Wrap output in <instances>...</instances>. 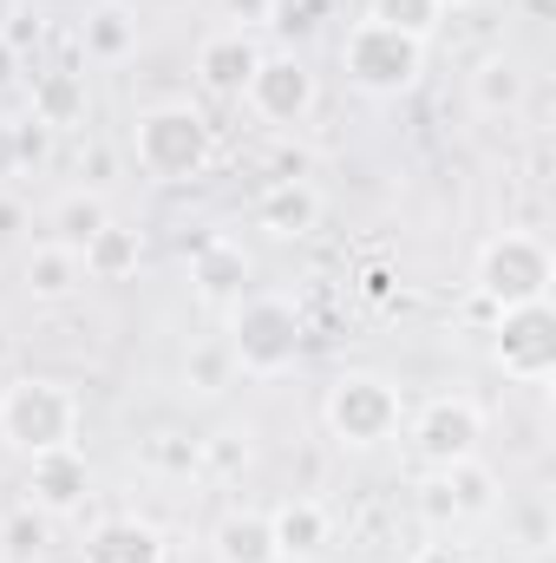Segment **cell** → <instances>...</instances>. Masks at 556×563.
Wrapping results in <instances>:
<instances>
[{
    "label": "cell",
    "mask_w": 556,
    "mask_h": 563,
    "mask_svg": "<svg viewBox=\"0 0 556 563\" xmlns=\"http://www.w3.org/2000/svg\"><path fill=\"white\" fill-rule=\"evenodd\" d=\"M438 7H471V0H438Z\"/></svg>",
    "instance_id": "35"
},
{
    "label": "cell",
    "mask_w": 556,
    "mask_h": 563,
    "mask_svg": "<svg viewBox=\"0 0 556 563\" xmlns=\"http://www.w3.org/2000/svg\"><path fill=\"white\" fill-rule=\"evenodd\" d=\"M53 243H66V250H86L105 223H112V210H105V197L99 190H73V197H59L53 203Z\"/></svg>",
    "instance_id": "23"
},
{
    "label": "cell",
    "mask_w": 556,
    "mask_h": 563,
    "mask_svg": "<svg viewBox=\"0 0 556 563\" xmlns=\"http://www.w3.org/2000/svg\"><path fill=\"white\" fill-rule=\"evenodd\" d=\"M79 563H170V544H164V531L144 525V518H105V525L86 538Z\"/></svg>",
    "instance_id": "15"
},
{
    "label": "cell",
    "mask_w": 556,
    "mask_h": 563,
    "mask_svg": "<svg viewBox=\"0 0 556 563\" xmlns=\"http://www.w3.org/2000/svg\"><path fill=\"white\" fill-rule=\"evenodd\" d=\"M256 66H263V46H256L249 33H236V26H223V33H210V40L197 46V79H203V92H216V99H243V86H249Z\"/></svg>",
    "instance_id": "12"
},
{
    "label": "cell",
    "mask_w": 556,
    "mask_h": 563,
    "mask_svg": "<svg viewBox=\"0 0 556 563\" xmlns=\"http://www.w3.org/2000/svg\"><path fill=\"white\" fill-rule=\"evenodd\" d=\"M26 492H33V505H40L46 518H66V511H79V505L92 498V465H86V452H79V445L40 452V459H33V478H26Z\"/></svg>",
    "instance_id": "11"
},
{
    "label": "cell",
    "mask_w": 556,
    "mask_h": 563,
    "mask_svg": "<svg viewBox=\"0 0 556 563\" xmlns=\"http://www.w3.org/2000/svg\"><path fill=\"white\" fill-rule=\"evenodd\" d=\"M190 288H197V301H210V308H236V301L249 295V256H243V243H230V236L197 243V256H190Z\"/></svg>",
    "instance_id": "13"
},
{
    "label": "cell",
    "mask_w": 556,
    "mask_h": 563,
    "mask_svg": "<svg viewBox=\"0 0 556 563\" xmlns=\"http://www.w3.org/2000/svg\"><path fill=\"white\" fill-rule=\"evenodd\" d=\"M20 170V139H13V119H0V184Z\"/></svg>",
    "instance_id": "30"
},
{
    "label": "cell",
    "mask_w": 556,
    "mask_h": 563,
    "mask_svg": "<svg viewBox=\"0 0 556 563\" xmlns=\"http://www.w3.org/2000/svg\"><path fill=\"white\" fill-rule=\"evenodd\" d=\"M79 263H86V282H125V276H138V263H144V236L105 223V230L79 250Z\"/></svg>",
    "instance_id": "21"
},
{
    "label": "cell",
    "mask_w": 556,
    "mask_h": 563,
    "mask_svg": "<svg viewBox=\"0 0 556 563\" xmlns=\"http://www.w3.org/2000/svg\"><path fill=\"white\" fill-rule=\"evenodd\" d=\"M413 563H471V558H465V544H445V538H438V544H425Z\"/></svg>",
    "instance_id": "31"
},
{
    "label": "cell",
    "mask_w": 556,
    "mask_h": 563,
    "mask_svg": "<svg viewBox=\"0 0 556 563\" xmlns=\"http://www.w3.org/2000/svg\"><path fill=\"white\" fill-rule=\"evenodd\" d=\"M13 139H20V164H40L46 157V125L26 119V125H13Z\"/></svg>",
    "instance_id": "28"
},
{
    "label": "cell",
    "mask_w": 556,
    "mask_h": 563,
    "mask_svg": "<svg viewBox=\"0 0 556 563\" xmlns=\"http://www.w3.org/2000/svg\"><path fill=\"white\" fill-rule=\"evenodd\" d=\"M478 439H485V413L471 400H432L413 426V445H419V459H425V472L478 459Z\"/></svg>",
    "instance_id": "10"
},
{
    "label": "cell",
    "mask_w": 556,
    "mask_h": 563,
    "mask_svg": "<svg viewBox=\"0 0 556 563\" xmlns=\"http://www.w3.org/2000/svg\"><path fill=\"white\" fill-rule=\"evenodd\" d=\"M223 20H230L236 33H256V26L276 20V0H223Z\"/></svg>",
    "instance_id": "26"
},
{
    "label": "cell",
    "mask_w": 556,
    "mask_h": 563,
    "mask_svg": "<svg viewBox=\"0 0 556 563\" xmlns=\"http://www.w3.org/2000/svg\"><path fill=\"white\" fill-rule=\"evenodd\" d=\"M314 99H321V86H314V73H308L294 53H263V66H256L249 86H243V106H249L263 125H301V119L314 112Z\"/></svg>",
    "instance_id": "8"
},
{
    "label": "cell",
    "mask_w": 556,
    "mask_h": 563,
    "mask_svg": "<svg viewBox=\"0 0 556 563\" xmlns=\"http://www.w3.org/2000/svg\"><path fill=\"white\" fill-rule=\"evenodd\" d=\"M13 230H20V210H13V203H0V236H13Z\"/></svg>",
    "instance_id": "34"
},
{
    "label": "cell",
    "mask_w": 556,
    "mask_h": 563,
    "mask_svg": "<svg viewBox=\"0 0 556 563\" xmlns=\"http://www.w3.org/2000/svg\"><path fill=\"white\" fill-rule=\"evenodd\" d=\"M0 439L20 452V459H40V452H59L79 439V400L66 380H40V374H20L0 387Z\"/></svg>",
    "instance_id": "1"
},
{
    "label": "cell",
    "mask_w": 556,
    "mask_h": 563,
    "mask_svg": "<svg viewBox=\"0 0 556 563\" xmlns=\"http://www.w3.org/2000/svg\"><path fill=\"white\" fill-rule=\"evenodd\" d=\"M491 505H498V478H491V465H478V459H465V465H445V472H432L425 485H419V511H425V525H465V518H491Z\"/></svg>",
    "instance_id": "9"
},
{
    "label": "cell",
    "mask_w": 556,
    "mask_h": 563,
    "mask_svg": "<svg viewBox=\"0 0 556 563\" xmlns=\"http://www.w3.org/2000/svg\"><path fill=\"white\" fill-rule=\"evenodd\" d=\"M151 452H157V465H170V472H184V465H197V445H177V439H157Z\"/></svg>",
    "instance_id": "29"
},
{
    "label": "cell",
    "mask_w": 556,
    "mask_h": 563,
    "mask_svg": "<svg viewBox=\"0 0 556 563\" xmlns=\"http://www.w3.org/2000/svg\"><path fill=\"white\" fill-rule=\"evenodd\" d=\"M236 459H249V445H236V439H223V445H216V465H236Z\"/></svg>",
    "instance_id": "33"
},
{
    "label": "cell",
    "mask_w": 556,
    "mask_h": 563,
    "mask_svg": "<svg viewBox=\"0 0 556 563\" xmlns=\"http://www.w3.org/2000/svg\"><path fill=\"white\" fill-rule=\"evenodd\" d=\"M79 40H86V59L119 66V59H132V53H138V13H132L125 0H99V7L86 13Z\"/></svg>",
    "instance_id": "17"
},
{
    "label": "cell",
    "mask_w": 556,
    "mask_h": 563,
    "mask_svg": "<svg viewBox=\"0 0 556 563\" xmlns=\"http://www.w3.org/2000/svg\"><path fill=\"white\" fill-rule=\"evenodd\" d=\"M210 544H216V563H281L269 511H230Z\"/></svg>",
    "instance_id": "19"
},
{
    "label": "cell",
    "mask_w": 556,
    "mask_h": 563,
    "mask_svg": "<svg viewBox=\"0 0 556 563\" xmlns=\"http://www.w3.org/2000/svg\"><path fill=\"white\" fill-rule=\"evenodd\" d=\"M269 531H276L281 563H301V558H314V551L327 544V511H321L314 498H288V505L269 511Z\"/></svg>",
    "instance_id": "18"
},
{
    "label": "cell",
    "mask_w": 556,
    "mask_h": 563,
    "mask_svg": "<svg viewBox=\"0 0 556 563\" xmlns=\"http://www.w3.org/2000/svg\"><path fill=\"white\" fill-rule=\"evenodd\" d=\"M491 361H498L511 380L544 387L556 374V308L551 301L504 308V314H498V334H491Z\"/></svg>",
    "instance_id": "7"
},
{
    "label": "cell",
    "mask_w": 556,
    "mask_h": 563,
    "mask_svg": "<svg viewBox=\"0 0 556 563\" xmlns=\"http://www.w3.org/2000/svg\"><path fill=\"white\" fill-rule=\"evenodd\" d=\"M223 341H230L243 374H281L301 354V314L281 295H243L230 308V334Z\"/></svg>",
    "instance_id": "6"
},
{
    "label": "cell",
    "mask_w": 556,
    "mask_h": 563,
    "mask_svg": "<svg viewBox=\"0 0 556 563\" xmlns=\"http://www.w3.org/2000/svg\"><path fill=\"white\" fill-rule=\"evenodd\" d=\"M551 282H556V256L544 236L531 230H504L478 250V276H471V295L478 308L504 314V308H524V301H551Z\"/></svg>",
    "instance_id": "3"
},
{
    "label": "cell",
    "mask_w": 556,
    "mask_h": 563,
    "mask_svg": "<svg viewBox=\"0 0 556 563\" xmlns=\"http://www.w3.org/2000/svg\"><path fill=\"white\" fill-rule=\"evenodd\" d=\"M13 79H20V53H13V46H7V40H0V92H7V86H13Z\"/></svg>",
    "instance_id": "32"
},
{
    "label": "cell",
    "mask_w": 556,
    "mask_h": 563,
    "mask_svg": "<svg viewBox=\"0 0 556 563\" xmlns=\"http://www.w3.org/2000/svg\"><path fill=\"white\" fill-rule=\"evenodd\" d=\"M132 151L151 184H190L216 157V125L197 106H151L132 132Z\"/></svg>",
    "instance_id": "2"
},
{
    "label": "cell",
    "mask_w": 556,
    "mask_h": 563,
    "mask_svg": "<svg viewBox=\"0 0 556 563\" xmlns=\"http://www.w3.org/2000/svg\"><path fill=\"white\" fill-rule=\"evenodd\" d=\"M327 432L341 439V445H354V452H374V445H387L400 420H407V400H400V387L393 380H380V374H341L334 387H327Z\"/></svg>",
    "instance_id": "5"
},
{
    "label": "cell",
    "mask_w": 556,
    "mask_h": 563,
    "mask_svg": "<svg viewBox=\"0 0 556 563\" xmlns=\"http://www.w3.org/2000/svg\"><path fill=\"white\" fill-rule=\"evenodd\" d=\"M79 282H86V263H79V250H66V243H40V250L26 256V295H33V301H73Z\"/></svg>",
    "instance_id": "20"
},
{
    "label": "cell",
    "mask_w": 556,
    "mask_h": 563,
    "mask_svg": "<svg viewBox=\"0 0 556 563\" xmlns=\"http://www.w3.org/2000/svg\"><path fill=\"white\" fill-rule=\"evenodd\" d=\"M230 374H236L230 341H197V347H190V361H184V380H190L197 394H223V387H230Z\"/></svg>",
    "instance_id": "25"
},
{
    "label": "cell",
    "mask_w": 556,
    "mask_h": 563,
    "mask_svg": "<svg viewBox=\"0 0 556 563\" xmlns=\"http://www.w3.org/2000/svg\"><path fill=\"white\" fill-rule=\"evenodd\" d=\"M256 230H269V236H314L321 230V190L308 184V177H276L263 197H256Z\"/></svg>",
    "instance_id": "14"
},
{
    "label": "cell",
    "mask_w": 556,
    "mask_h": 563,
    "mask_svg": "<svg viewBox=\"0 0 556 563\" xmlns=\"http://www.w3.org/2000/svg\"><path fill=\"white\" fill-rule=\"evenodd\" d=\"M367 20H380V26L407 33V40H432L438 20H445V7L438 0H367Z\"/></svg>",
    "instance_id": "24"
},
{
    "label": "cell",
    "mask_w": 556,
    "mask_h": 563,
    "mask_svg": "<svg viewBox=\"0 0 556 563\" xmlns=\"http://www.w3.org/2000/svg\"><path fill=\"white\" fill-rule=\"evenodd\" d=\"M86 112H92L86 73H73V66L33 73V125H46V132H73V125H86Z\"/></svg>",
    "instance_id": "16"
},
{
    "label": "cell",
    "mask_w": 556,
    "mask_h": 563,
    "mask_svg": "<svg viewBox=\"0 0 556 563\" xmlns=\"http://www.w3.org/2000/svg\"><path fill=\"white\" fill-rule=\"evenodd\" d=\"M524 66L518 59H504V53H485L478 66H471V106L478 112H518L524 106Z\"/></svg>",
    "instance_id": "22"
},
{
    "label": "cell",
    "mask_w": 556,
    "mask_h": 563,
    "mask_svg": "<svg viewBox=\"0 0 556 563\" xmlns=\"http://www.w3.org/2000/svg\"><path fill=\"white\" fill-rule=\"evenodd\" d=\"M341 73L374 99H400L425 73V40H407V33H393L380 20H354L347 40H341Z\"/></svg>",
    "instance_id": "4"
},
{
    "label": "cell",
    "mask_w": 556,
    "mask_h": 563,
    "mask_svg": "<svg viewBox=\"0 0 556 563\" xmlns=\"http://www.w3.org/2000/svg\"><path fill=\"white\" fill-rule=\"evenodd\" d=\"M7 544H13V551H20V558H33V551H40V544H46V525H40V518H26V511H20V518H13V525H7Z\"/></svg>",
    "instance_id": "27"
}]
</instances>
